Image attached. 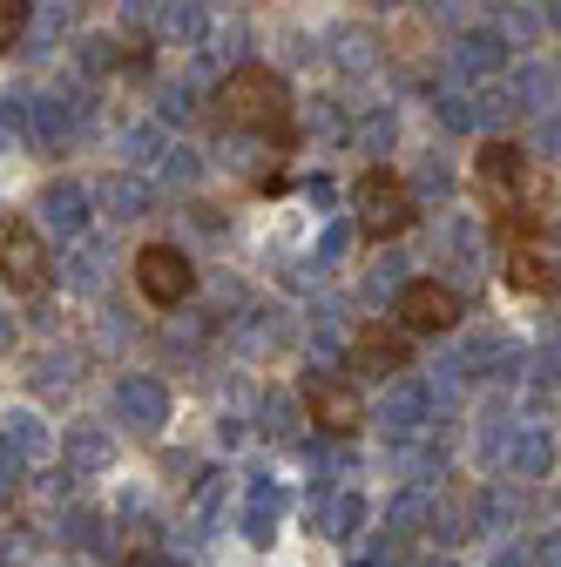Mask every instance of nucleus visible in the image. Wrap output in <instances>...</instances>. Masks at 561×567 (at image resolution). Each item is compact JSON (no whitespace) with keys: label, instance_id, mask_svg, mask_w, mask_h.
Listing matches in <instances>:
<instances>
[{"label":"nucleus","instance_id":"nucleus-1","mask_svg":"<svg viewBox=\"0 0 561 567\" xmlns=\"http://www.w3.org/2000/svg\"><path fill=\"white\" fill-rule=\"evenodd\" d=\"M217 122L224 135H244V142H285L292 135V89L277 68H231L224 89H217Z\"/></svg>","mask_w":561,"mask_h":567},{"label":"nucleus","instance_id":"nucleus-2","mask_svg":"<svg viewBox=\"0 0 561 567\" xmlns=\"http://www.w3.org/2000/svg\"><path fill=\"white\" fill-rule=\"evenodd\" d=\"M412 217H419V196H412V183H399L392 169H366V176L353 183V230H359V237L392 244V237L412 230Z\"/></svg>","mask_w":561,"mask_h":567},{"label":"nucleus","instance_id":"nucleus-3","mask_svg":"<svg viewBox=\"0 0 561 567\" xmlns=\"http://www.w3.org/2000/svg\"><path fill=\"white\" fill-rule=\"evenodd\" d=\"M0 284H8L14 298H41L54 284V257H48V237L21 217L0 224Z\"/></svg>","mask_w":561,"mask_h":567},{"label":"nucleus","instance_id":"nucleus-4","mask_svg":"<svg viewBox=\"0 0 561 567\" xmlns=\"http://www.w3.org/2000/svg\"><path fill=\"white\" fill-rule=\"evenodd\" d=\"M460 291L453 284H440V277H406L399 291H392V318L406 324V331H419V338H447L453 324H460Z\"/></svg>","mask_w":561,"mask_h":567},{"label":"nucleus","instance_id":"nucleus-5","mask_svg":"<svg viewBox=\"0 0 561 567\" xmlns=\"http://www.w3.org/2000/svg\"><path fill=\"white\" fill-rule=\"evenodd\" d=\"M135 291H143L156 311H176L190 291H196V264H190V250L183 244H143L135 250Z\"/></svg>","mask_w":561,"mask_h":567},{"label":"nucleus","instance_id":"nucleus-6","mask_svg":"<svg viewBox=\"0 0 561 567\" xmlns=\"http://www.w3.org/2000/svg\"><path fill=\"white\" fill-rule=\"evenodd\" d=\"M109 412H115V425H129V433H163L170 425V385L156 372H129V379H115Z\"/></svg>","mask_w":561,"mask_h":567},{"label":"nucleus","instance_id":"nucleus-7","mask_svg":"<svg viewBox=\"0 0 561 567\" xmlns=\"http://www.w3.org/2000/svg\"><path fill=\"white\" fill-rule=\"evenodd\" d=\"M298 405H305V419L318 425V433H332V440H345V433H359V425H366V399H359L353 379H312Z\"/></svg>","mask_w":561,"mask_h":567},{"label":"nucleus","instance_id":"nucleus-8","mask_svg":"<svg viewBox=\"0 0 561 567\" xmlns=\"http://www.w3.org/2000/svg\"><path fill=\"white\" fill-rule=\"evenodd\" d=\"M473 183H480V196L494 203V209L521 203V183H528V150H521V142H487L480 163H473Z\"/></svg>","mask_w":561,"mask_h":567},{"label":"nucleus","instance_id":"nucleus-9","mask_svg":"<svg viewBox=\"0 0 561 567\" xmlns=\"http://www.w3.org/2000/svg\"><path fill=\"white\" fill-rule=\"evenodd\" d=\"M406 359H412V351H406V331L366 324V331L353 338V359H345V365H353L359 379H373V385H392V379L406 372Z\"/></svg>","mask_w":561,"mask_h":567},{"label":"nucleus","instance_id":"nucleus-10","mask_svg":"<svg viewBox=\"0 0 561 567\" xmlns=\"http://www.w3.org/2000/svg\"><path fill=\"white\" fill-rule=\"evenodd\" d=\"M285 514H292V493H285V480H251L244 486V540L251 547H271L277 540V527H285Z\"/></svg>","mask_w":561,"mask_h":567},{"label":"nucleus","instance_id":"nucleus-11","mask_svg":"<svg viewBox=\"0 0 561 567\" xmlns=\"http://www.w3.org/2000/svg\"><path fill=\"white\" fill-rule=\"evenodd\" d=\"M34 209H41V230H48V237H61V244L89 237V189H82V183H48Z\"/></svg>","mask_w":561,"mask_h":567},{"label":"nucleus","instance_id":"nucleus-12","mask_svg":"<svg viewBox=\"0 0 561 567\" xmlns=\"http://www.w3.org/2000/svg\"><path fill=\"white\" fill-rule=\"evenodd\" d=\"M61 466L68 473H109L115 466V440H109V425H95V419H82V425H68L61 433Z\"/></svg>","mask_w":561,"mask_h":567},{"label":"nucleus","instance_id":"nucleus-13","mask_svg":"<svg viewBox=\"0 0 561 567\" xmlns=\"http://www.w3.org/2000/svg\"><path fill=\"white\" fill-rule=\"evenodd\" d=\"M0 453H8L14 466H41V460L54 453L48 419H41V412H8V419H0Z\"/></svg>","mask_w":561,"mask_h":567},{"label":"nucleus","instance_id":"nucleus-14","mask_svg":"<svg viewBox=\"0 0 561 567\" xmlns=\"http://www.w3.org/2000/svg\"><path fill=\"white\" fill-rule=\"evenodd\" d=\"M379 425H386V440H412V433H427V392H419L412 379H392L386 399H379Z\"/></svg>","mask_w":561,"mask_h":567},{"label":"nucleus","instance_id":"nucleus-15","mask_svg":"<svg viewBox=\"0 0 561 567\" xmlns=\"http://www.w3.org/2000/svg\"><path fill=\"white\" fill-rule=\"evenodd\" d=\"M501 68H508V48L487 34V28H467V34L453 41V75H460V82H494Z\"/></svg>","mask_w":561,"mask_h":567},{"label":"nucleus","instance_id":"nucleus-16","mask_svg":"<svg viewBox=\"0 0 561 567\" xmlns=\"http://www.w3.org/2000/svg\"><path fill=\"white\" fill-rule=\"evenodd\" d=\"M150 34H156L163 48H203V41H210L203 0H163V8H156V21H150Z\"/></svg>","mask_w":561,"mask_h":567},{"label":"nucleus","instance_id":"nucleus-17","mask_svg":"<svg viewBox=\"0 0 561 567\" xmlns=\"http://www.w3.org/2000/svg\"><path fill=\"white\" fill-rule=\"evenodd\" d=\"M501 89H508L514 115H554V68L548 61H521Z\"/></svg>","mask_w":561,"mask_h":567},{"label":"nucleus","instance_id":"nucleus-18","mask_svg":"<svg viewBox=\"0 0 561 567\" xmlns=\"http://www.w3.org/2000/svg\"><path fill=\"white\" fill-rule=\"evenodd\" d=\"M54 270H61V284H68V291H102V284H109V244H95V237H75V244H68V257H61Z\"/></svg>","mask_w":561,"mask_h":567},{"label":"nucleus","instance_id":"nucleus-19","mask_svg":"<svg viewBox=\"0 0 561 567\" xmlns=\"http://www.w3.org/2000/svg\"><path fill=\"white\" fill-rule=\"evenodd\" d=\"M501 473H514V480H541V473H554V440L541 433V425H514Z\"/></svg>","mask_w":561,"mask_h":567},{"label":"nucleus","instance_id":"nucleus-20","mask_svg":"<svg viewBox=\"0 0 561 567\" xmlns=\"http://www.w3.org/2000/svg\"><path fill=\"white\" fill-rule=\"evenodd\" d=\"M102 209H109L115 224H135V217H150V209H156V189H150L143 176H129V169H115V176L102 183Z\"/></svg>","mask_w":561,"mask_h":567},{"label":"nucleus","instance_id":"nucleus-21","mask_svg":"<svg viewBox=\"0 0 561 567\" xmlns=\"http://www.w3.org/2000/svg\"><path fill=\"white\" fill-rule=\"evenodd\" d=\"M231 338H237V351H244V359H271V351L292 338V324H285V311H244Z\"/></svg>","mask_w":561,"mask_h":567},{"label":"nucleus","instance_id":"nucleus-22","mask_svg":"<svg viewBox=\"0 0 561 567\" xmlns=\"http://www.w3.org/2000/svg\"><path fill=\"white\" fill-rule=\"evenodd\" d=\"M318 527L332 540H353L366 527V501H359V493H325V501H318Z\"/></svg>","mask_w":561,"mask_h":567},{"label":"nucleus","instance_id":"nucleus-23","mask_svg":"<svg viewBox=\"0 0 561 567\" xmlns=\"http://www.w3.org/2000/svg\"><path fill=\"white\" fill-rule=\"evenodd\" d=\"M508 284H521V291H554V264L541 257V244H508Z\"/></svg>","mask_w":561,"mask_h":567},{"label":"nucleus","instance_id":"nucleus-24","mask_svg":"<svg viewBox=\"0 0 561 567\" xmlns=\"http://www.w3.org/2000/svg\"><path fill=\"white\" fill-rule=\"evenodd\" d=\"M373 48H379V41H373L366 28H338V34H332V61L345 68V75H366V68L379 61Z\"/></svg>","mask_w":561,"mask_h":567},{"label":"nucleus","instance_id":"nucleus-25","mask_svg":"<svg viewBox=\"0 0 561 567\" xmlns=\"http://www.w3.org/2000/svg\"><path fill=\"white\" fill-rule=\"evenodd\" d=\"M75 379H82V351H41L34 359V385L41 392H68Z\"/></svg>","mask_w":561,"mask_h":567},{"label":"nucleus","instance_id":"nucleus-26","mask_svg":"<svg viewBox=\"0 0 561 567\" xmlns=\"http://www.w3.org/2000/svg\"><path fill=\"white\" fill-rule=\"evenodd\" d=\"M156 176H163V183H176V189H190V183L203 176V156L190 150V142H163V156H156Z\"/></svg>","mask_w":561,"mask_h":567},{"label":"nucleus","instance_id":"nucleus-27","mask_svg":"<svg viewBox=\"0 0 561 567\" xmlns=\"http://www.w3.org/2000/svg\"><path fill=\"white\" fill-rule=\"evenodd\" d=\"M163 142H170V135H163L156 122H135V128H122V156H129V176L143 169V163H156V156H163Z\"/></svg>","mask_w":561,"mask_h":567},{"label":"nucleus","instance_id":"nucleus-28","mask_svg":"<svg viewBox=\"0 0 561 567\" xmlns=\"http://www.w3.org/2000/svg\"><path fill=\"white\" fill-rule=\"evenodd\" d=\"M353 135H359V150L386 156V150H392V135H399V115H392V102H379V109H373V115H366Z\"/></svg>","mask_w":561,"mask_h":567},{"label":"nucleus","instance_id":"nucleus-29","mask_svg":"<svg viewBox=\"0 0 561 567\" xmlns=\"http://www.w3.org/2000/svg\"><path fill=\"white\" fill-rule=\"evenodd\" d=\"M34 28V0H0V54H14Z\"/></svg>","mask_w":561,"mask_h":567},{"label":"nucleus","instance_id":"nucleus-30","mask_svg":"<svg viewBox=\"0 0 561 567\" xmlns=\"http://www.w3.org/2000/svg\"><path fill=\"white\" fill-rule=\"evenodd\" d=\"M305 128H312V135H325V142L353 135V122H345V109H332V95H318V102L305 109Z\"/></svg>","mask_w":561,"mask_h":567},{"label":"nucleus","instance_id":"nucleus-31","mask_svg":"<svg viewBox=\"0 0 561 567\" xmlns=\"http://www.w3.org/2000/svg\"><path fill=\"white\" fill-rule=\"evenodd\" d=\"M434 115H440L453 135H467V128H473V95H460V89H440V95H434Z\"/></svg>","mask_w":561,"mask_h":567},{"label":"nucleus","instance_id":"nucleus-32","mask_svg":"<svg viewBox=\"0 0 561 567\" xmlns=\"http://www.w3.org/2000/svg\"><path fill=\"white\" fill-rule=\"evenodd\" d=\"M427 514H434V493L427 486H406L399 501H392V527H427Z\"/></svg>","mask_w":561,"mask_h":567},{"label":"nucleus","instance_id":"nucleus-33","mask_svg":"<svg viewBox=\"0 0 561 567\" xmlns=\"http://www.w3.org/2000/svg\"><path fill=\"white\" fill-rule=\"evenodd\" d=\"M298 412H305L298 399H271V405H264V433H271V440H298Z\"/></svg>","mask_w":561,"mask_h":567},{"label":"nucleus","instance_id":"nucleus-34","mask_svg":"<svg viewBox=\"0 0 561 567\" xmlns=\"http://www.w3.org/2000/svg\"><path fill=\"white\" fill-rule=\"evenodd\" d=\"M75 48H82V54H75L82 75H102V68L115 61V41H109V34H89V41H75Z\"/></svg>","mask_w":561,"mask_h":567},{"label":"nucleus","instance_id":"nucleus-35","mask_svg":"<svg viewBox=\"0 0 561 567\" xmlns=\"http://www.w3.org/2000/svg\"><path fill=\"white\" fill-rule=\"evenodd\" d=\"M28 102L34 95H0V135H21L28 142Z\"/></svg>","mask_w":561,"mask_h":567},{"label":"nucleus","instance_id":"nucleus-36","mask_svg":"<svg viewBox=\"0 0 561 567\" xmlns=\"http://www.w3.org/2000/svg\"><path fill=\"white\" fill-rule=\"evenodd\" d=\"M399 284H406V257H386V264L366 277V298H386V291H399Z\"/></svg>","mask_w":561,"mask_h":567},{"label":"nucleus","instance_id":"nucleus-37","mask_svg":"<svg viewBox=\"0 0 561 567\" xmlns=\"http://www.w3.org/2000/svg\"><path fill=\"white\" fill-rule=\"evenodd\" d=\"M190 115H196V89H190V82H176V89L163 95V122H190Z\"/></svg>","mask_w":561,"mask_h":567},{"label":"nucleus","instance_id":"nucleus-38","mask_svg":"<svg viewBox=\"0 0 561 567\" xmlns=\"http://www.w3.org/2000/svg\"><path fill=\"white\" fill-rule=\"evenodd\" d=\"M419 189H427V196H440V203H447L453 176H447V163H440V156H427V163H419Z\"/></svg>","mask_w":561,"mask_h":567},{"label":"nucleus","instance_id":"nucleus-39","mask_svg":"<svg viewBox=\"0 0 561 567\" xmlns=\"http://www.w3.org/2000/svg\"><path fill=\"white\" fill-rule=\"evenodd\" d=\"M345 250H353V224H332V230L318 237V264H338Z\"/></svg>","mask_w":561,"mask_h":567},{"label":"nucleus","instance_id":"nucleus-40","mask_svg":"<svg viewBox=\"0 0 561 567\" xmlns=\"http://www.w3.org/2000/svg\"><path fill=\"white\" fill-rule=\"evenodd\" d=\"M122 567H176V560H170L163 547H129V554H122Z\"/></svg>","mask_w":561,"mask_h":567},{"label":"nucleus","instance_id":"nucleus-41","mask_svg":"<svg viewBox=\"0 0 561 567\" xmlns=\"http://www.w3.org/2000/svg\"><path fill=\"white\" fill-rule=\"evenodd\" d=\"M190 224H196L203 237H224V217H217V209H210V203H190Z\"/></svg>","mask_w":561,"mask_h":567},{"label":"nucleus","instance_id":"nucleus-42","mask_svg":"<svg viewBox=\"0 0 561 567\" xmlns=\"http://www.w3.org/2000/svg\"><path fill=\"white\" fill-rule=\"evenodd\" d=\"M156 8H163V0H122V14H129L135 28H150V21H156Z\"/></svg>","mask_w":561,"mask_h":567},{"label":"nucleus","instance_id":"nucleus-43","mask_svg":"<svg viewBox=\"0 0 561 567\" xmlns=\"http://www.w3.org/2000/svg\"><path fill=\"white\" fill-rule=\"evenodd\" d=\"M14 486H21V466H14L8 453H0V507H8V501H14Z\"/></svg>","mask_w":561,"mask_h":567},{"label":"nucleus","instance_id":"nucleus-44","mask_svg":"<svg viewBox=\"0 0 561 567\" xmlns=\"http://www.w3.org/2000/svg\"><path fill=\"white\" fill-rule=\"evenodd\" d=\"M487 567H528V554L521 547H494V560H487Z\"/></svg>","mask_w":561,"mask_h":567},{"label":"nucleus","instance_id":"nucleus-45","mask_svg":"<svg viewBox=\"0 0 561 567\" xmlns=\"http://www.w3.org/2000/svg\"><path fill=\"white\" fill-rule=\"evenodd\" d=\"M8 338H14V324H8V318H0V344H8Z\"/></svg>","mask_w":561,"mask_h":567},{"label":"nucleus","instance_id":"nucleus-46","mask_svg":"<svg viewBox=\"0 0 561 567\" xmlns=\"http://www.w3.org/2000/svg\"><path fill=\"white\" fill-rule=\"evenodd\" d=\"M373 8H406V0H373Z\"/></svg>","mask_w":561,"mask_h":567},{"label":"nucleus","instance_id":"nucleus-47","mask_svg":"<svg viewBox=\"0 0 561 567\" xmlns=\"http://www.w3.org/2000/svg\"><path fill=\"white\" fill-rule=\"evenodd\" d=\"M359 567H392V560H359Z\"/></svg>","mask_w":561,"mask_h":567},{"label":"nucleus","instance_id":"nucleus-48","mask_svg":"<svg viewBox=\"0 0 561 567\" xmlns=\"http://www.w3.org/2000/svg\"><path fill=\"white\" fill-rule=\"evenodd\" d=\"M427 567H447V560H427Z\"/></svg>","mask_w":561,"mask_h":567}]
</instances>
